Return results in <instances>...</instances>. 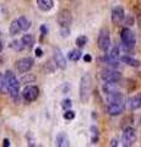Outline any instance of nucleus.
I'll return each mask as SVG.
<instances>
[{"instance_id": "nucleus-1", "label": "nucleus", "mask_w": 141, "mask_h": 147, "mask_svg": "<svg viewBox=\"0 0 141 147\" xmlns=\"http://www.w3.org/2000/svg\"><path fill=\"white\" fill-rule=\"evenodd\" d=\"M107 112L109 115L117 117L124 113L125 107H126V100L125 97L120 92H114L107 96Z\"/></svg>"}, {"instance_id": "nucleus-2", "label": "nucleus", "mask_w": 141, "mask_h": 147, "mask_svg": "<svg viewBox=\"0 0 141 147\" xmlns=\"http://www.w3.org/2000/svg\"><path fill=\"white\" fill-rule=\"evenodd\" d=\"M92 92V77L88 72L82 75L80 80V88H79V94H80V100L81 103H87Z\"/></svg>"}, {"instance_id": "nucleus-3", "label": "nucleus", "mask_w": 141, "mask_h": 147, "mask_svg": "<svg viewBox=\"0 0 141 147\" xmlns=\"http://www.w3.org/2000/svg\"><path fill=\"white\" fill-rule=\"evenodd\" d=\"M5 80H6V87L10 97L13 100H19V94H20V81L17 80L15 74L12 71H6L5 72Z\"/></svg>"}, {"instance_id": "nucleus-4", "label": "nucleus", "mask_w": 141, "mask_h": 147, "mask_svg": "<svg viewBox=\"0 0 141 147\" xmlns=\"http://www.w3.org/2000/svg\"><path fill=\"white\" fill-rule=\"evenodd\" d=\"M97 47L102 52H108L111 48V33H109V30L107 27H103L99 31L97 38Z\"/></svg>"}, {"instance_id": "nucleus-5", "label": "nucleus", "mask_w": 141, "mask_h": 147, "mask_svg": "<svg viewBox=\"0 0 141 147\" xmlns=\"http://www.w3.org/2000/svg\"><path fill=\"white\" fill-rule=\"evenodd\" d=\"M120 39L123 45L125 47V49H133L136 44V37L135 33L128 27H124L120 32Z\"/></svg>"}, {"instance_id": "nucleus-6", "label": "nucleus", "mask_w": 141, "mask_h": 147, "mask_svg": "<svg viewBox=\"0 0 141 147\" xmlns=\"http://www.w3.org/2000/svg\"><path fill=\"white\" fill-rule=\"evenodd\" d=\"M57 21H58V25L60 27H64V28H70V26L72 24L71 11L67 10V9H61V10L58 12V15H57Z\"/></svg>"}, {"instance_id": "nucleus-7", "label": "nucleus", "mask_w": 141, "mask_h": 147, "mask_svg": "<svg viewBox=\"0 0 141 147\" xmlns=\"http://www.w3.org/2000/svg\"><path fill=\"white\" fill-rule=\"evenodd\" d=\"M21 96L27 103H31V102H34L36 99L38 98L39 96V88L34 85H30V86H26L24 90L21 92Z\"/></svg>"}, {"instance_id": "nucleus-8", "label": "nucleus", "mask_w": 141, "mask_h": 147, "mask_svg": "<svg viewBox=\"0 0 141 147\" xmlns=\"http://www.w3.org/2000/svg\"><path fill=\"white\" fill-rule=\"evenodd\" d=\"M136 142V131L134 127H125L121 135V145L124 147H130Z\"/></svg>"}, {"instance_id": "nucleus-9", "label": "nucleus", "mask_w": 141, "mask_h": 147, "mask_svg": "<svg viewBox=\"0 0 141 147\" xmlns=\"http://www.w3.org/2000/svg\"><path fill=\"white\" fill-rule=\"evenodd\" d=\"M104 60L108 65H111L113 67H117L119 65V60H120V50H119V47H113L109 53L104 57Z\"/></svg>"}, {"instance_id": "nucleus-10", "label": "nucleus", "mask_w": 141, "mask_h": 147, "mask_svg": "<svg viewBox=\"0 0 141 147\" xmlns=\"http://www.w3.org/2000/svg\"><path fill=\"white\" fill-rule=\"evenodd\" d=\"M101 77L104 82H119L121 80V74L114 69H106L101 72Z\"/></svg>"}, {"instance_id": "nucleus-11", "label": "nucleus", "mask_w": 141, "mask_h": 147, "mask_svg": "<svg viewBox=\"0 0 141 147\" xmlns=\"http://www.w3.org/2000/svg\"><path fill=\"white\" fill-rule=\"evenodd\" d=\"M33 64H34V61L32 58H30V57L21 58L16 61V69L19 72L25 74V72H28L33 67Z\"/></svg>"}, {"instance_id": "nucleus-12", "label": "nucleus", "mask_w": 141, "mask_h": 147, "mask_svg": "<svg viewBox=\"0 0 141 147\" xmlns=\"http://www.w3.org/2000/svg\"><path fill=\"white\" fill-rule=\"evenodd\" d=\"M125 20V11L121 6H115L112 10V22L115 26H119Z\"/></svg>"}, {"instance_id": "nucleus-13", "label": "nucleus", "mask_w": 141, "mask_h": 147, "mask_svg": "<svg viewBox=\"0 0 141 147\" xmlns=\"http://www.w3.org/2000/svg\"><path fill=\"white\" fill-rule=\"evenodd\" d=\"M53 58H54V63H55V65L59 69H61V70H65V69H66V59L64 57V54L61 53L60 49H55V50H54Z\"/></svg>"}, {"instance_id": "nucleus-14", "label": "nucleus", "mask_w": 141, "mask_h": 147, "mask_svg": "<svg viewBox=\"0 0 141 147\" xmlns=\"http://www.w3.org/2000/svg\"><path fill=\"white\" fill-rule=\"evenodd\" d=\"M126 105L130 110H138L141 108V92L138 94L130 97L128 100H126Z\"/></svg>"}, {"instance_id": "nucleus-15", "label": "nucleus", "mask_w": 141, "mask_h": 147, "mask_svg": "<svg viewBox=\"0 0 141 147\" xmlns=\"http://www.w3.org/2000/svg\"><path fill=\"white\" fill-rule=\"evenodd\" d=\"M55 145L58 147H67L70 144H69V137L65 132H60L58 134L57 137H55Z\"/></svg>"}, {"instance_id": "nucleus-16", "label": "nucleus", "mask_w": 141, "mask_h": 147, "mask_svg": "<svg viewBox=\"0 0 141 147\" xmlns=\"http://www.w3.org/2000/svg\"><path fill=\"white\" fill-rule=\"evenodd\" d=\"M53 5H54L53 0H37V6L40 11L47 12L49 10H52Z\"/></svg>"}, {"instance_id": "nucleus-17", "label": "nucleus", "mask_w": 141, "mask_h": 147, "mask_svg": "<svg viewBox=\"0 0 141 147\" xmlns=\"http://www.w3.org/2000/svg\"><path fill=\"white\" fill-rule=\"evenodd\" d=\"M120 60L124 64H126V65H129V66H133V67H139L140 66V61L134 59L133 57H130V55H123V57H120Z\"/></svg>"}, {"instance_id": "nucleus-18", "label": "nucleus", "mask_w": 141, "mask_h": 147, "mask_svg": "<svg viewBox=\"0 0 141 147\" xmlns=\"http://www.w3.org/2000/svg\"><path fill=\"white\" fill-rule=\"evenodd\" d=\"M9 32H10L11 36H17V34H20L21 32H22L21 25H20V22H19V20H17V18L11 22L10 28H9Z\"/></svg>"}, {"instance_id": "nucleus-19", "label": "nucleus", "mask_w": 141, "mask_h": 147, "mask_svg": "<svg viewBox=\"0 0 141 147\" xmlns=\"http://www.w3.org/2000/svg\"><path fill=\"white\" fill-rule=\"evenodd\" d=\"M117 84L118 82H104L103 84V92L106 93L107 96L111 94V93H114V92H118L117 90Z\"/></svg>"}, {"instance_id": "nucleus-20", "label": "nucleus", "mask_w": 141, "mask_h": 147, "mask_svg": "<svg viewBox=\"0 0 141 147\" xmlns=\"http://www.w3.org/2000/svg\"><path fill=\"white\" fill-rule=\"evenodd\" d=\"M21 42H22V44L25 45V48H28V49H31L33 47V44H34V37L32 36V34H24L22 36V38H21Z\"/></svg>"}, {"instance_id": "nucleus-21", "label": "nucleus", "mask_w": 141, "mask_h": 147, "mask_svg": "<svg viewBox=\"0 0 141 147\" xmlns=\"http://www.w3.org/2000/svg\"><path fill=\"white\" fill-rule=\"evenodd\" d=\"M81 55H82V53H81L80 49H72V50H70V53L67 54V58H69L71 61L75 63V61H79L80 60Z\"/></svg>"}, {"instance_id": "nucleus-22", "label": "nucleus", "mask_w": 141, "mask_h": 147, "mask_svg": "<svg viewBox=\"0 0 141 147\" xmlns=\"http://www.w3.org/2000/svg\"><path fill=\"white\" fill-rule=\"evenodd\" d=\"M17 20H19V22H20L22 31H27L31 27V21L26 16H21V17L17 18Z\"/></svg>"}, {"instance_id": "nucleus-23", "label": "nucleus", "mask_w": 141, "mask_h": 147, "mask_svg": "<svg viewBox=\"0 0 141 147\" xmlns=\"http://www.w3.org/2000/svg\"><path fill=\"white\" fill-rule=\"evenodd\" d=\"M6 92H7V87H6L5 75H3L0 72V93H6Z\"/></svg>"}, {"instance_id": "nucleus-24", "label": "nucleus", "mask_w": 141, "mask_h": 147, "mask_svg": "<svg viewBox=\"0 0 141 147\" xmlns=\"http://www.w3.org/2000/svg\"><path fill=\"white\" fill-rule=\"evenodd\" d=\"M87 40H88V39H87V37H86V36H79V37L76 38L75 43H76V45H77L79 48H82V47H85V45H86Z\"/></svg>"}, {"instance_id": "nucleus-25", "label": "nucleus", "mask_w": 141, "mask_h": 147, "mask_svg": "<svg viewBox=\"0 0 141 147\" xmlns=\"http://www.w3.org/2000/svg\"><path fill=\"white\" fill-rule=\"evenodd\" d=\"M63 117H64V119H66V120H72V119L75 118V112H72L70 109H66Z\"/></svg>"}, {"instance_id": "nucleus-26", "label": "nucleus", "mask_w": 141, "mask_h": 147, "mask_svg": "<svg viewBox=\"0 0 141 147\" xmlns=\"http://www.w3.org/2000/svg\"><path fill=\"white\" fill-rule=\"evenodd\" d=\"M91 130H92L93 132V136H92V144H97V141H98V137H99V132H98V130H97V127H94V126H92L91 127Z\"/></svg>"}, {"instance_id": "nucleus-27", "label": "nucleus", "mask_w": 141, "mask_h": 147, "mask_svg": "<svg viewBox=\"0 0 141 147\" xmlns=\"http://www.w3.org/2000/svg\"><path fill=\"white\" fill-rule=\"evenodd\" d=\"M12 48L17 50V52H21L22 49L25 48V45L22 44V42H19V40H15V42H12Z\"/></svg>"}, {"instance_id": "nucleus-28", "label": "nucleus", "mask_w": 141, "mask_h": 147, "mask_svg": "<svg viewBox=\"0 0 141 147\" xmlns=\"http://www.w3.org/2000/svg\"><path fill=\"white\" fill-rule=\"evenodd\" d=\"M71 105H72V103H71V100H70V99H64V100H63V103H61V107L64 108V110L70 109V108H71Z\"/></svg>"}, {"instance_id": "nucleus-29", "label": "nucleus", "mask_w": 141, "mask_h": 147, "mask_svg": "<svg viewBox=\"0 0 141 147\" xmlns=\"http://www.w3.org/2000/svg\"><path fill=\"white\" fill-rule=\"evenodd\" d=\"M60 33L63 37H67L70 34V28H64V27H60Z\"/></svg>"}, {"instance_id": "nucleus-30", "label": "nucleus", "mask_w": 141, "mask_h": 147, "mask_svg": "<svg viewBox=\"0 0 141 147\" xmlns=\"http://www.w3.org/2000/svg\"><path fill=\"white\" fill-rule=\"evenodd\" d=\"M84 60H85L86 63H91V61H92V57H91L90 54H86L85 57H84Z\"/></svg>"}, {"instance_id": "nucleus-31", "label": "nucleus", "mask_w": 141, "mask_h": 147, "mask_svg": "<svg viewBox=\"0 0 141 147\" xmlns=\"http://www.w3.org/2000/svg\"><path fill=\"white\" fill-rule=\"evenodd\" d=\"M109 145L113 146V147H114V146H119V141H118L117 139H113V140L111 141V144H109Z\"/></svg>"}, {"instance_id": "nucleus-32", "label": "nucleus", "mask_w": 141, "mask_h": 147, "mask_svg": "<svg viewBox=\"0 0 141 147\" xmlns=\"http://www.w3.org/2000/svg\"><path fill=\"white\" fill-rule=\"evenodd\" d=\"M36 55H37V57H42V49L40 48L36 49Z\"/></svg>"}, {"instance_id": "nucleus-33", "label": "nucleus", "mask_w": 141, "mask_h": 147, "mask_svg": "<svg viewBox=\"0 0 141 147\" xmlns=\"http://www.w3.org/2000/svg\"><path fill=\"white\" fill-rule=\"evenodd\" d=\"M40 31H42V34H43V36L47 34V28H45V26H42V27H40Z\"/></svg>"}, {"instance_id": "nucleus-34", "label": "nucleus", "mask_w": 141, "mask_h": 147, "mask_svg": "<svg viewBox=\"0 0 141 147\" xmlns=\"http://www.w3.org/2000/svg\"><path fill=\"white\" fill-rule=\"evenodd\" d=\"M3 146H10V141H9L7 139H4V144H3Z\"/></svg>"}, {"instance_id": "nucleus-35", "label": "nucleus", "mask_w": 141, "mask_h": 147, "mask_svg": "<svg viewBox=\"0 0 141 147\" xmlns=\"http://www.w3.org/2000/svg\"><path fill=\"white\" fill-rule=\"evenodd\" d=\"M138 25H139L140 30H141V13H140V15H138Z\"/></svg>"}, {"instance_id": "nucleus-36", "label": "nucleus", "mask_w": 141, "mask_h": 147, "mask_svg": "<svg viewBox=\"0 0 141 147\" xmlns=\"http://www.w3.org/2000/svg\"><path fill=\"white\" fill-rule=\"evenodd\" d=\"M3 48H4V47H3V43L0 42V52H1V50H3Z\"/></svg>"}]
</instances>
